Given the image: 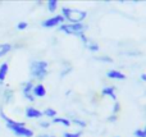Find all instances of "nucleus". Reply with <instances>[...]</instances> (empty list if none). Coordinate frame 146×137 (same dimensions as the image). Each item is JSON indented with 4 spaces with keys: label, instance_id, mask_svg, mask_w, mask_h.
Instances as JSON below:
<instances>
[{
    "label": "nucleus",
    "instance_id": "f257e3e1",
    "mask_svg": "<svg viewBox=\"0 0 146 137\" xmlns=\"http://www.w3.org/2000/svg\"><path fill=\"white\" fill-rule=\"evenodd\" d=\"M0 118L5 122V127L8 130H10L15 136L18 137H35V132L31 128H28L26 126L25 122H17V120L9 118L8 115H5L3 108H0Z\"/></svg>",
    "mask_w": 146,
    "mask_h": 137
},
{
    "label": "nucleus",
    "instance_id": "f03ea898",
    "mask_svg": "<svg viewBox=\"0 0 146 137\" xmlns=\"http://www.w3.org/2000/svg\"><path fill=\"white\" fill-rule=\"evenodd\" d=\"M49 74V63L46 60H32L30 63V76L31 81H41L48 77Z\"/></svg>",
    "mask_w": 146,
    "mask_h": 137
},
{
    "label": "nucleus",
    "instance_id": "7ed1b4c3",
    "mask_svg": "<svg viewBox=\"0 0 146 137\" xmlns=\"http://www.w3.org/2000/svg\"><path fill=\"white\" fill-rule=\"evenodd\" d=\"M60 15L68 23H83L87 17V12L81 9H72L69 7H62Z\"/></svg>",
    "mask_w": 146,
    "mask_h": 137
},
{
    "label": "nucleus",
    "instance_id": "20e7f679",
    "mask_svg": "<svg viewBox=\"0 0 146 137\" xmlns=\"http://www.w3.org/2000/svg\"><path fill=\"white\" fill-rule=\"evenodd\" d=\"M88 26H86L85 23H68L64 22L63 24H60L58 27L59 32H63L66 35H72V36H80L85 35V32L87 31Z\"/></svg>",
    "mask_w": 146,
    "mask_h": 137
},
{
    "label": "nucleus",
    "instance_id": "39448f33",
    "mask_svg": "<svg viewBox=\"0 0 146 137\" xmlns=\"http://www.w3.org/2000/svg\"><path fill=\"white\" fill-rule=\"evenodd\" d=\"M64 22H66V21H64V18L62 17L60 14H55L50 18L44 19L42 22H41V26H42L44 28H54V27H59V26L63 24Z\"/></svg>",
    "mask_w": 146,
    "mask_h": 137
},
{
    "label": "nucleus",
    "instance_id": "423d86ee",
    "mask_svg": "<svg viewBox=\"0 0 146 137\" xmlns=\"http://www.w3.org/2000/svg\"><path fill=\"white\" fill-rule=\"evenodd\" d=\"M33 85H35V82L33 81H26V82H22V85H21V90H22V95L23 97H25L27 101L30 103H33L35 101V96L32 95V89H33Z\"/></svg>",
    "mask_w": 146,
    "mask_h": 137
},
{
    "label": "nucleus",
    "instance_id": "0eeeda50",
    "mask_svg": "<svg viewBox=\"0 0 146 137\" xmlns=\"http://www.w3.org/2000/svg\"><path fill=\"white\" fill-rule=\"evenodd\" d=\"M25 117L28 118V119H41L44 117L42 112L38 110L37 108L35 107H27L25 110Z\"/></svg>",
    "mask_w": 146,
    "mask_h": 137
},
{
    "label": "nucleus",
    "instance_id": "6e6552de",
    "mask_svg": "<svg viewBox=\"0 0 146 137\" xmlns=\"http://www.w3.org/2000/svg\"><path fill=\"white\" fill-rule=\"evenodd\" d=\"M32 95L35 96V99H41V97L46 96V87L42 83H35L32 89Z\"/></svg>",
    "mask_w": 146,
    "mask_h": 137
},
{
    "label": "nucleus",
    "instance_id": "1a4fd4ad",
    "mask_svg": "<svg viewBox=\"0 0 146 137\" xmlns=\"http://www.w3.org/2000/svg\"><path fill=\"white\" fill-rule=\"evenodd\" d=\"M106 77L110 79H117V81L126 79V74L122 71H118V69H110V71H108L106 72Z\"/></svg>",
    "mask_w": 146,
    "mask_h": 137
},
{
    "label": "nucleus",
    "instance_id": "9d476101",
    "mask_svg": "<svg viewBox=\"0 0 146 137\" xmlns=\"http://www.w3.org/2000/svg\"><path fill=\"white\" fill-rule=\"evenodd\" d=\"M101 96H109L110 99H113L114 101H117L115 87L114 86H105L103 90H101Z\"/></svg>",
    "mask_w": 146,
    "mask_h": 137
},
{
    "label": "nucleus",
    "instance_id": "9b49d317",
    "mask_svg": "<svg viewBox=\"0 0 146 137\" xmlns=\"http://www.w3.org/2000/svg\"><path fill=\"white\" fill-rule=\"evenodd\" d=\"M1 96H3V100H4L5 104H9V103L13 101V99H14V92H13L12 89L5 87L4 91H3V94H1Z\"/></svg>",
    "mask_w": 146,
    "mask_h": 137
},
{
    "label": "nucleus",
    "instance_id": "f8f14e48",
    "mask_svg": "<svg viewBox=\"0 0 146 137\" xmlns=\"http://www.w3.org/2000/svg\"><path fill=\"white\" fill-rule=\"evenodd\" d=\"M8 72H9V63L4 62V63L0 64V82H1V83L5 81V78H7Z\"/></svg>",
    "mask_w": 146,
    "mask_h": 137
},
{
    "label": "nucleus",
    "instance_id": "ddd939ff",
    "mask_svg": "<svg viewBox=\"0 0 146 137\" xmlns=\"http://www.w3.org/2000/svg\"><path fill=\"white\" fill-rule=\"evenodd\" d=\"M12 50H13V45H12V44H9V42L0 44V58L7 56Z\"/></svg>",
    "mask_w": 146,
    "mask_h": 137
},
{
    "label": "nucleus",
    "instance_id": "4468645a",
    "mask_svg": "<svg viewBox=\"0 0 146 137\" xmlns=\"http://www.w3.org/2000/svg\"><path fill=\"white\" fill-rule=\"evenodd\" d=\"M53 123H54V124H60V126H63V127H71V126H72L71 119H69V118H64V117L54 118Z\"/></svg>",
    "mask_w": 146,
    "mask_h": 137
},
{
    "label": "nucleus",
    "instance_id": "2eb2a0df",
    "mask_svg": "<svg viewBox=\"0 0 146 137\" xmlns=\"http://www.w3.org/2000/svg\"><path fill=\"white\" fill-rule=\"evenodd\" d=\"M85 48L87 49L88 51H91V53H98V51L100 50V46L98 45V42H95V41H91V40H88V42L85 45Z\"/></svg>",
    "mask_w": 146,
    "mask_h": 137
},
{
    "label": "nucleus",
    "instance_id": "dca6fc26",
    "mask_svg": "<svg viewBox=\"0 0 146 137\" xmlns=\"http://www.w3.org/2000/svg\"><path fill=\"white\" fill-rule=\"evenodd\" d=\"M42 115L46 118H50V119H54V118L58 117V112L55 109H53V108H46L42 112Z\"/></svg>",
    "mask_w": 146,
    "mask_h": 137
},
{
    "label": "nucleus",
    "instance_id": "f3484780",
    "mask_svg": "<svg viewBox=\"0 0 146 137\" xmlns=\"http://www.w3.org/2000/svg\"><path fill=\"white\" fill-rule=\"evenodd\" d=\"M58 7H59V3L56 0H49V1H46V9L50 13H55Z\"/></svg>",
    "mask_w": 146,
    "mask_h": 137
},
{
    "label": "nucleus",
    "instance_id": "a211bd4d",
    "mask_svg": "<svg viewBox=\"0 0 146 137\" xmlns=\"http://www.w3.org/2000/svg\"><path fill=\"white\" fill-rule=\"evenodd\" d=\"M94 59L98 62H101V63H113V58L108 55H98V56H94Z\"/></svg>",
    "mask_w": 146,
    "mask_h": 137
},
{
    "label": "nucleus",
    "instance_id": "6ab92c4d",
    "mask_svg": "<svg viewBox=\"0 0 146 137\" xmlns=\"http://www.w3.org/2000/svg\"><path fill=\"white\" fill-rule=\"evenodd\" d=\"M72 66H71V64H68V63H64V68L63 69H62V72H60V78H63V77H66L67 76V74H69V73H71V72H72Z\"/></svg>",
    "mask_w": 146,
    "mask_h": 137
},
{
    "label": "nucleus",
    "instance_id": "aec40b11",
    "mask_svg": "<svg viewBox=\"0 0 146 137\" xmlns=\"http://www.w3.org/2000/svg\"><path fill=\"white\" fill-rule=\"evenodd\" d=\"M71 123H74V124L78 126L80 128H86V126H87V123H86L85 120L80 119V118H72V119H71Z\"/></svg>",
    "mask_w": 146,
    "mask_h": 137
},
{
    "label": "nucleus",
    "instance_id": "412c9836",
    "mask_svg": "<svg viewBox=\"0 0 146 137\" xmlns=\"http://www.w3.org/2000/svg\"><path fill=\"white\" fill-rule=\"evenodd\" d=\"M121 112V104H119L118 101H114L113 104V110H111V114H115L118 115V113Z\"/></svg>",
    "mask_w": 146,
    "mask_h": 137
},
{
    "label": "nucleus",
    "instance_id": "4be33fe9",
    "mask_svg": "<svg viewBox=\"0 0 146 137\" xmlns=\"http://www.w3.org/2000/svg\"><path fill=\"white\" fill-rule=\"evenodd\" d=\"M27 27H28V23L25 22V21H21V22L17 23V30L18 31H25Z\"/></svg>",
    "mask_w": 146,
    "mask_h": 137
},
{
    "label": "nucleus",
    "instance_id": "5701e85b",
    "mask_svg": "<svg viewBox=\"0 0 146 137\" xmlns=\"http://www.w3.org/2000/svg\"><path fill=\"white\" fill-rule=\"evenodd\" d=\"M82 136V132H64L63 137H81Z\"/></svg>",
    "mask_w": 146,
    "mask_h": 137
},
{
    "label": "nucleus",
    "instance_id": "b1692460",
    "mask_svg": "<svg viewBox=\"0 0 146 137\" xmlns=\"http://www.w3.org/2000/svg\"><path fill=\"white\" fill-rule=\"evenodd\" d=\"M133 136L135 137H146V133L144 132V130H142V128H137V130H135Z\"/></svg>",
    "mask_w": 146,
    "mask_h": 137
},
{
    "label": "nucleus",
    "instance_id": "393cba45",
    "mask_svg": "<svg viewBox=\"0 0 146 137\" xmlns=\"http://www.w3.org/2000/svg\"><path fill=\"white\" fill-rule=\"evenodd\" d=\"M51 123L49 122V120H40V123H38V126H40L41 128H44V130H48L49 127H50Z\"/></svg>",
    "mask_w": 146,
    "mask_h": 137
},
{
    "label": "nucleus",
    "instance_id": "a878e982",
    "mask_svg": "<svg viewBox=\"0 0 146 137\" xmlns=\"http://www.w3.org/2000/svg\"><path fill=\"white\" fill-rule=\"evenodd\" d=\"M106 119H108V122L114 123V122H117V120H118V115H115V114H110L108 118H106Z\"/></svg>",
    "mask_w": 146,
    "mask_h": 137
},
{
    "label": "nucleus",
    "instance_id": "bb28decb",
    "mask_svg": "<svg viewBox=\"0 0 146 137\" xmlns=\"http://www.w3.org/2000/svg\"><path fill=\"white\" fill-rule=\"evenodd\" d=\"M140 78H141V81H142V82H146V73H141Z\"/></svg>",
    "mask_w": 146,
    "mask_h": 137
},
{
    "label": "nucleus",
    "instance_id": "cd10ccee",
    "mask_svg": "<svg viewBox=\"0 0 146 137\" xmlns=\"http://www.w3.org/2000/svg\"><path fill=\"white\" fill-rule=\"evenodd\" d=\"M38 137H48V136H46V135H40Z\"/></svg>",
    "mask_w": 146,
    "mask_h": 137
},
{
    "label": "nucleus",
    "instance_id": "c85d7f7f",
    "mask_svg": "<svg viewBox=\"0 0 146 137\" xmlns=\"http://www.w3.org/2000/svg\"><path fill=\"white\" fill-rule=\"evenodd\" d=\"M142 130H144V132L146 133V126H145V127H144V128H142Z\"/></svg>",
    "mask_w": 146,
    "mask_h": 137
},
{
    "label": "nucleus",
    "instance_id": "c756f323",
    "mask_svg": "<svg viewBox=\"0 0 146 137\" xmlns=\"http://www.w3.org/2000/svg\"><path fill=\"white\" fill-rule=\"evenodd\" d=\"M48 137H56V136H53V135H50V136H48Z\"/></svg>",
    "mask_w": 146,
    "mask_h": 137
},
{
    "label": "nucleus",
    "instance_id": "7c9ffc66",
    "mask_svg": "<svg viewBox=\"0 0 146 137\" xmlns=\"http://www.w3.org/2000/svg\"><path fill=\"white\" fill-rule=\"evenodd\" d=\"M115 137H119V136H115Z\"/></svg>",
    "mask_w": 146,
    "mask_h": 137
}]
</instances>
